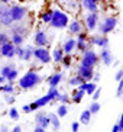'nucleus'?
Segmentation results:
<instances>
[{"label":"nucleus","instance_id":"obj_1","mask_svg":"<svg viewBox=\"0 0 123 132\" xmlns=\"http://www.w3.org/2000/svg\"><path fill=\"white\" fill-rule=\"evenodd\" d=\"M42 83V76L36 70H29L19 78V87L22 90H31Z\"/></svg>","mask_w":123,"mask_h":132},{"label":"nucleus","instance_id":"obj_2","mask_svg":"<svg viewBox=\"0 0 123 132\" xmlns=\"http://www.w3.org/2000/svg\"><path fill=\"white\" fill-rule=\"evenodd\" d=\"M59 90H58V87L57 89H49L48 90V93L45 94V96H42V97H39V99H36L35 102H32L31 105V110L33 112V110H38V109H42L43 106H46V105H49L51 102H54V100H58V97H59Z\"/></svg>","mask_w":123,"mask_h":132},{"label":"nucleus","instance_id":"obj_3","mask_svg":"<svg viewBox=\"0 0 123 132\" xmlns=\"http://www.w3.org/2000/svg\"><path fill=\"white\" fill-rule=\"evenodd\" d=\"M68 22H69L68 13H65L64 10H61V9L52 10V19H51V22H49L51 28H54V29H65V28L68 26Z\"/></svg>","mask_w":123,"mask_h":132},{"label":"nucleus","instance_id":"obj_4","mask_svg":"<svg viewBox=\"0 0 123 132\" xmlns=\"http://www.w3.org/2000/svg\"><path fill=\"white\" fill-rule=\"evenodd\" d=\"M117 26V18L115 16H106L103 19L99 22V32H100V35H109V34H112L113 31L116 29Z\"/></svg>","mask_w":123,"mask_h":132},{"label":"nucleus","instance_id":"obj_5","mask_svg":"<svg viewBox=\"0 0 123 132\" xmlns=\"http://www.w3.org/2000/svg\"><path fill=\"white\" fill-rule=\"evenodd\" d=\"M57 3L59 6V9L64 10L65 13H68V15H78L81 9L78 0H57Z\"/></svg>","mask_w":123,"mask_h":132},{"label":"nucleus","instance_id":"obj_6","mask_svg":"<svg viewBox=\"0 0 123 132\" xmlns=\"http://www.w3.org/2000/svg\"><path fill=\"white\" fill-rule=\"evenodd\" d=\"M100 62V58H99V54H97L96 51L91 50H87L84 51L83 54H81V60H80V64H83V65H87V67H94L97 65Z\"/></svg>","mask_w":123,"mask_h":132},{"label":"nucleus","instance_id":"obj_7","mask_svg":"<svg viewBox=\"0 0 123 132\" xmlns=\"http://www.w3.org/2000/svg\"><path fill=\"white\" fill-rule=\"evenodd\" d=\"M33 58L38 62H41V64H45V65L52 61V58H51V51H48L46 47H36L33 50Z\"/></svg>","mask_w":123,"mask_h":132},{"label":"nucleus","instance_id":"obj_8","mask_svg":"<svg viewBox=\"0 0 123 132\" xmlns=\"http://www.w3.org/2000/svg\"><path fill=\"white\" fill-rule=\"evenodd\" d=\"M10 7V15L12 19H13V23L15 22H23L28 16V9L25 6H20V4H12L9 6Z\"/></svg>","mask_w":123,"mask_h":132},{"label":"nucleus","instance_id":"obj_9","mask_svg":"<svg viewBox=\"0 0 123 132\" xmlns=\"http://www.w3.org/2000/svg\"><path fill=\"white\" fill-rule=\"evenodd\" d=\"M99 22H100V18H99V13H91L89 12L84 18V29L87 32H93L96 31L97 26H99Z\"/></svg>","mask_w":123,"mask_h":132},{"label":"nucleus","instance_id":"obj_10","mask_svg":"<svg viewBox=\"0 0 123 132\" xmlns=\"http://www.w3.org/2000/svg\"><path fill=\"white\" fill-rule=\"evenodd\" d=\"M10 25H13V19H12V15H10V7H9V4L2 3L0 4V26L9 28Z\"/></svg>","mask_w":123,"mask_h":132},{"label":"nucleus","instance_id":"obj_11","mask_svg":"<svg viewBox=\"0 0 123 132\" xmlns=\"http://www.w3.org/2000/svg\"><path fill=\"white\" fill-rule=\"evenodd\" d=\"M89 42L91 44V47H97V48H109L110 41H109L107 35H93L89 36Z\"/></svg>","mask_w":123,"mask_h":132},{"label":"nucleus","instance_id":"obj_12","mask_svg":"<svg viewBox=\"0 0 123 132\" xmlns=\"http://www.w3.org/2000/svg\"><path fill=\"white\" fill-rule=\"evenodd\" d=\"M0 57L3 58H9L12 60L13 57H16V52H15V45L9 41V42L0 45Z\"/></svg>","mask_w":123,"mask_h":132},{"label":"nucleus","instance_id":"obj_13","mask_svg":"<svg viewBox=\"0 0 123 132\" xmlns=\"http://www.w3.org/2000/svg\"><path fill=\"white\" fill-rule=\"evenodd\" d=\"M77 74L80 76V77L84 78V81H91L93 74H94V68H93V67L83 65V64H78V67H77Z\"/></svg>","mask_w":123,"mask_h":132},{"label":"nucleus","instance_id":"obj_14","mask_svg":"<svg viewBox=\"0 0 123 132\" xmlns=\"http://www.w3.org/2000/svg\"><path fill=\"white\" fill-rule=\"evenodd\" d=\"M33 42L36 47H46L48 42H49V38H48V34L45 31H36L35 32V36H33Z\"/></svg>","mask_w":123,"mask_h":132},{"label":"nucleus","instance_id":"obj_15","mask_svg":"<svg viewBox=\"0 0 123 132\" xmlns=\"http://www.w3.org/2000/svg\"><path fill=\"white\" fill-rule=\"evenodd\" d=\"M99 58H100V61L106 67H110L113 64V61H115V57H113L112 51L109 50V48H101L100 54H99Z\"/></svg>","mask_w":123,"mask_h":132},{"label":"nucleus","instance_id":"obj_16","mask_svg":"<svg viewBox=\"0 0 123 132\" xmlns=\"http://www.w3.org/2000/svg\"><path fill=\"white\" fill-rule=\"evenodd\" d=\"M68 32L71 34V35H75L77 36L78 34H80L83 29H84V25H83V22L78 19H73V20H69L68 22Z\"/></svg>","mask_w":123,"mask_h":132},{"label":"nucleus","instance_id":"obj_17","mask_svg":"<svg viewBox=\"0 0 123 132\" xmlns=\"http://www.w3.org/2000/svg\"><path fill=\"white\" fill-rule=\"evenodd\" d=\"M10 34H20V35H23L25 38L28 36V34H29V29H28V26L23 22H15L13 25H10Z\"/></svg>","mask_w":123,"mask_h":132},{"label":"nucleus","instance_id":"obj_18","mask_svg":"<svg viewBox=\"0 0 123 132\" xmlns=\"http://www.w3.org/2000/svg\"><path fill=\"white\" fill-rule=\"evenodd\" d=\"M35 123L39 125V126H42V128L48 129L51 126V122H49V118H48V115H46L45 112H38L36 113V116H35Z\"/></svg>","mask_w":123,"mask_h":132},{"label":"nucleus","instance_id":"obj_19","mask_svg":"<svg viewBox=\"0 0 123 132\" xmlns=\"http://www.w3.org/2000/svg\"><path fill=\"white\" fill-rule=\"evenodd\" d=\"M101 0H81V6L91 13H99V3Z\"/></svg>","mask_w":123,"mask_h":132},{"label":"nucleus","instance_id":"obj_20","mask_svg":"<svg viewBox=\"0 0 123 132\" xmlns=\"http://www.w3.org/2000/svg\"><path fill=\"white\" fill-rule=\"evenodd\" d=\"M75 45H77V39L75 38H67L64 42H62L61 48L64 51V54H73L74 51H75Z\"/></svg>","mask_w":123,"mask_h":132},{"label":"nucleus","instance_id":"obj_21","mask_svg":"<svg viewBox=\"0 0 123 132\" xmlns=\"http://www.w3.org/2000/svg\"><path fill=\"white\" fill-rule=\"evenodd\" d=\"M62 78H64V74L62 73H54L46 78V83L49 86V89H57L58 86H59V83L62 81Z\"/></svg>","mask_w":123,"mask_h":132},{"label":"nucleus","instance_id":"obj_22","mask_svg":"<svg viewBox=\"0 0 123 132\" xmlns=\"http://www.w3.org/2000/svg\"><path fill=\"white\" fill-rule=\"evenodd\" d=\"M64 51H62L61 47H55L54 50L51 51V58H52V61L54 62H61L62 57H64Z\"/></svg>","mask_w":123,"mask_h":132},{"label":"nucleus","instance_id":"obj_23","mask_svg":"<svg viewBox=\"0 0 123 132\" xmlns=\"http://www.w3.org/2000/svg\"><path fill=\"white\" fill-rule=\"evenodd\" d=\"M48 115V118H49V122H51V126L54 128V131H59V128H61V122H59V118H58L57 113H46Z\"/></svg>","mask_w":123,"mask_h":132},{"label":"nucleus","instance_id":"obj_24","mask_svg":"<svg viewBox=\"0 0 123 132\" xmlns=\"http://www.w3.org/2000/svg\"><path fill=\"white\" fill-rule=\"evenodd\" d=\"M91 44L89 42V39L87 41H77V45H75V51H78L80 54H83L84 51L87 50H91Z\"/></svg>","mask_w":123,"mask_h":132},{"label":"nucleus","instance_id":"obj_25","mask_svg":"<svg viewBox=\"0 0 123 132\" xmlns=\"http://www.w3.org/2000/svg\"><path fill=\"white\" fill-rule=\"evenodd\" d=\"M10 42L15 45V47H17V45H23V42H25V36L20 35V34H10Z\"/></svg>","mask_w":123,"mask_h":132},{"label":"nucleus","instance_id":"obj_26","mask_svg":"<svg viewBox=\"0 0 123 132\" xmlns=\"http://www.w3.org/2000/svg\"><path fill=\"white\" fill-rule=\"evenodd\" d=\"M0 92L4 94H15V86L13 83H3V86H0Z\"/></svg>","mask_w":123,"mask_h":132},{"label":"nucleus","instance_id":"obj_27","mask_svg":"<svg viewBox=\"0 0 123 132\" xmlns=\"http://www.w3.org/2000/svg\"><path fill=\"white\" fill-rule=\"evenodd\" d=\"M85 92L84 90H81V89H75L74 90V93H73V97H71V102H74V103H80L81 100H83V97H84Z\"/></svg>","mask_w":123,"mask_h":132},{"label":"nucleus","instance_id":"obj_28","mask_svg":"<svg viewBox=\"0 0 123 132\" xmlns=\"http://www.w3.org/2000/svg\"><path fill=\"white\" fill-rule=\"evenodd\" d=\"M83 83H84V78L80 77L78 74H75V76H73V77L68 78V84L73 86V87H78V86L83 84Z\"/></svg>","mask_w":123,"mask_h":132},{"label":"nucleus","instance_id":"obj_29","mask_svg":"<svg viewBox=\"0 0 123 132\" xmlns=\"http://www.w3.org/2000/svg\"><path fill=\"white\" fill-rule=\"evenodd\" d=\"M33 47H25V52H23V58L22 61H31L32 58H33Z\"/></svg>","mask_w":123,"mask_h":132},{"label":"nucleus","instance_id":"obj_30","mask_svg":"<svg viewBox=\"0 0 123 132\" xmlns=\"http://www.w3.org/2000/svg\"><path fill=\"white\" fill-rule=\"evenodd\" d=\"M90 120H91V113H90L89 109H85L84 112L81 113V116H80V123L89 125V123H90Z\"/></svg>","mask_w":123,"mask_h":132},{"label":"nucleus","instance_id":"obj_31","mask_svg":"<svg viewBox=\"0 0 123 132\" xmlns=\"http://www.w3.org/2000/svg\"><path fill=\"white\" fill-rule=\"evenodd\" d=\"M57 115H58V118H64V116H67L68 115V105H59L57 108Z\"/></svg>","mask_w":123,"mask_h":132},{"label":"nucleus","instance_id":"obj_32","mask_svg":"<svg viewBox=\"0 0 123 132\" xmlns=\"http://www.w3.org/2000/svg\"><path fill=\"white\" fill-rule=\"evenodd\" d=\"M61 64L64 68H68V67H71V64H73V57H71V54H65L64 57H62L61 60Z\"/></svg>","mask_w":123,"mask_h":132},{"label":"nucleus","instance_id":"obj_33","mask_svg":"<svg viewBox=\"0 0 123 132\" xmlns=\"http://www.w3.org/2000/svg\"><path fill=\"white\" fill-rule=\"evenodd\" d=\"M99 87L97 86V83L94 81H87V87H85V94H89V96H91L94 92H96V89Z\"/></svg>","mask_w":123,"mask_h":132},{"label":"nucleus","instance_id":"obj_34","mask_svg":"<svg viewBox=\"0 0 123 132\" xmlns=\"http://www.w3.org/2000/svg\"><path fill=\"white\" fill-rule=\"evenodd\" d=\"M41 19H42V22L45 25H49V22H51V19H52V10H45V12L41 15Z\"/></svg>","mask_w":123,"mask_h":132},{"label":"nucleus","instance_id":"obj_35","mask_svg":"<svg viewBox=\"0 0 123 132\" xmlns=\"http://www.w3.org/2000/svg\"><path fill=\"white\" fill-rule=\"evenodd\" d=\"M100 109H101L100 103H99L97 100H94V102L91 103V105H90L89 110H90V113H91V115H96V113H99V112H100Z\"/></svg>","mask_w":123,"mask_h":132},{"label":"nucleus","instance_id":"obj_36","mask_svg":"<svg viewBox=\"0 0 123 132\" xmlns=\"http://www.w3.org/2000/svg\"><path fill=\"white\" fill-rule=\"evenodd\" d=\"M9 118H10L12 120H17L19 119V112H17V109L13 108V106L9 109Z\"/></svg>","mask_w":123,"mask_h":132},{"label":"nucleus","instance_id":"obj_37","mask_svg":"<svg viewBox=\"0 0 123 132\" xmlns=\"http://www.w3.org/2000/svg\"><path fill=\"white\" fill-rule=\"evenodd\" d=\"M15 52H16V57L19 60L23 58V52H25V47L23 45H17V47H15Z\"/></svg>","mask_w":123,"mask_h":132},{"label":"nucleus","instance_id":"obj_38","mask_svg":"<svg viewBox=\"0 0 123 132\" xmlns=\"http://www.w3.org/2000/svg\"><path fill=\"white\" fill-rule=\"evenodd\" d=\"M9 41H10V35L7 32H0V45H3V44L9 42Z\"/></svg>","mask_w":123,"mask_h":132},{"label":"nucleus","instance_id":"obj_39","mask_svg":"<svg viewBox=\"0 0 123 132\" xmlns=\"http://www.w3.org/2000/svg\"><path fill=\"white\" fill-rule=\"evenodd\" d=\"M75 39H77V41H87V39H89V32L85 31V29H83V31L77 35Z\"/></svg>","mask_w":123,"mask_h":132},{"label":"nucleus","instance_id":"obj_40","mask_svg":"<svg viewBox=\"0 0 123 132\" xmlns=\"http://www.w3.org/2000/svg\"><path fill=\"white\" fill-rule=\"evenodd\" d=\"M69 100H71V99H69L68 97V94H59V97H58V102H59V103H62V105H68L69 103Z\"/></svg>","mask_w":123,"mask_h":132},{"label":"nucleus","instance_id":"obj_41","mask_svg":"<svg viewBox=\"0 0 123 132\" xmlns=\"http://www.w3.org/2000/svg\"><path fill=\"white\" fill-rule=\"evenodd\" d=\"M4 102H6L7 105H13V103L16 102L15 94H6V97H4Z\"/></svg>","mask_w":123,"mask_h":132},{"label":"nucleus","instance_id":"obj_42","mask_svg":"<svg viewBox=\"0 0 123 132\" xmlns=\"http://www.w3.org/2000/svg\"><path fill=\"white\" fill-rule=\"evenodd\" d=\"M100 96H101V89H99V87H97L96 92L91 94V97H93V100H99V99H100Z\"/></svg>","mask_w":123,"mask_h":132},{"label":"nucleus","instance_id":"obj_43","mask_svg":"<svg viewBox=\"0 0 123 132\" xmlns=\"http://www.w3.org/2000/svg\"><path fill=\"white\" fill-rule=\"evenodd\" d=\"M122 78H123V68H120V70L115 74V80H116V81H120Z\"/></svg>","mask_w":123,"mask_h":132},{"label":"nucleus","instance_id":"obj_44","mask_svg":"<svg viewBox=\"0 0 123 132\" xmlns=\"http://www.w3.org/2000/svg\"><path fill=\"white\" fill-rule=\"evenodd\" d=\"M78 128H80V122H73V125H71V131L78 132Z\"/></svg>","mask_w":123,"mask_h":132},{"label":"nucleus","instance_id":"obj_45","mask_svg":"<svg viewBox=\"0 0 123 132\" xmlns=\"http://www.w3.org/2000/svg\"><path fill=\"white\" fill-rule=\"evenodd\" d=\"M117 126H119V132H123V113L120 115V119L117 122Z\"/></svg>","mask_w":123,"mask_h":132},{"label":"nucleus","instance_id":"obj_46","mask_svg":"<svg viewBox=\"0 0 123 132\" xmlns=\"http://www.w3.org/2000/svg\"><path fill=\"white\" fill-rule=\"evenodd\" d=\"M22 112H23V113H31V112H32V110H31V106H29V105H25V106L22 108Z\"/></svg>","mask_w":123,"mask_h":132},{"label":"nucleus","instance_id":"obj_47","mask_svg":"<svg viewBox=\"0 0 123 132\" xmlns=\"http://www.w3.org/2000/svg\"><path fill=\"white\" fill-rule=\"evenodd\" d=\"M99 80H100V74H99V73H94V74H93V78H91V81L97 83Z\"/></svg>","mask_w":123,"mask_h":132},{"label":"nucleus","instance_id":"obj_48","mask_svg":"<svg viewBox=\"0 0 123 132\" xmlns=\"http://www.w3.org/2000/svg\"><path fill=\"white\" fill-rule=\"evenodd\" d=\"M33 132H46V129L42 128V126H39V125H36L35 129H33Z\"/></svg>","mask_w":123,"mask_h":132},{"label":"nucleus","instance_id":"obj_49","mask_svg":"<svg viewBox=\"0 0 123 132\" xmlns=\"http://www.w3.org/2000/svg\"><path fill=\"white\" fill-rule=\"evenodd\" d=\"M10 132H22V128H20L19 125H16V126H15V128H13V129H12Z\"/></svg>","mask_w":123,"mask_h":132},{"label":"nucleus","instance_id":"obj_50","mask_svg":"<svg viewBox=\"0 0 123 132\" xmlns=\"http://www.w3.org/2000/svg\"><path fill=\"white\" fill-rule=\"evenodd\" d=\"M112 132H119V126H117V123H115V125H113Z\"/></svg>","mask_w":123,"mask_h":132},{"label":"nucleus","instance_id":"obj_51","mask_svg":"<svg viewBox=\"0 0 123 132\" xmlns=\"http://www.w3.org/2000/svg\"><path fill=\"white\" fill-rule=\"evenodd\" d=\"M4 81H6V78H4L3 76H2V74H0V84H3Z\"/></svg>","mask_w":123,"mask_h":132},{"label":"nucleus","instance_id":"obj_52","mask_svg":"<svg viewBox=\"0 0 123 132\" xmlns=\"http://www.w3.org/2000/svg\"><path fill=\"white\" fill-rule=\"evenodd\" d=\"M0 3H6L7 4V3H10V0H0Z\"/></svg>","mask_w":123,"mask_h":132},{"label":"nucleus","instance_id":"obj_53","mask_svg":"<svg viewBox=\"0 0 123 132\" xmlns=\"http://www.w3.org/2000/svg\"><path fill=\"white\" fill-rule=\"evenodd\" d=\"M122 96H123V87H122Z\"/></svg>","mask_w":123,"mask_h":132},{"label":"nucleus","instance_id":"obj_54","mask_svg":"<svg viewBox=\"0 0 123 132\" xmlns=\"http://www.w3.org/2000/svg\"><path fill=\"white\" fill-rule=\"evenodd\" d=\"M0 132H2V131H0Z\"/></svg>","mask_w":123,"mask_h":132}]
</instances>
